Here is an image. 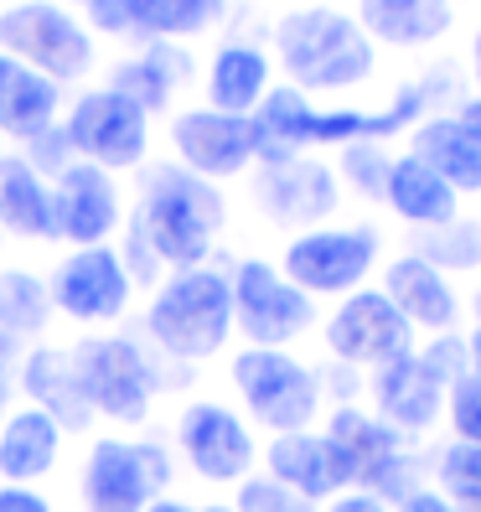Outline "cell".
Returning <instances> with one entry per match:
<instances>
[{"label": "cell", "mask_w": 481, "mask_h": 512, "mask_svg": "<svg viewBox=\"0 0 481 512\" xmlns=\"http://www.w3.org/2000/svg\"><path fill=\"white\" fill-rule=\"evenodd\" d=\"M430 114V83H404L394 104L363 114V109H316L300 88H269L264 104L254 109V130H259V156L269 161H290L306 145H378L399 130H414Z\"/></svg>", "instance_id": "6da1fadb"}, {"label": "cell", "mask_w": 481, "mask_h": 512, "mask_svg": "<svg viewBox=\"0 0 481 512\" xmlns=\"http://www.w3.org/2000/svg\"><path fill=\"white\" fill-rule=\"evenodd\" d=\"M130 223L161 264L197 269L223 228V197L213 182H202L187 166H156L145 176L140 207Z\"/></svg>", "instance_id": "7a4b0ae2"}, {"label": "cell", "mask_w": 481, "mask_h": 512, "mask_svg": "<svg viewBox=\"0 0 481 512\" xmlns=\"http://www.w3.org/2000/svg\"><path fill=\"white\" fill-rule=\"evenodd\" d=\"M275 52L285 73L295 78V88L306 94H337V88H357L368 83L373 73V42L368 32L357 26V16L332 11V6H306V11H290L275 21Z\"/></svg>", "instance_id": "3957f363"}, {"label": "cell", "mask_w": 481, "mask_h": 512, "mask_svg": "<svg viewBox=\"0 0 481 512\" xmlns=\"http://www.w3.org/2000/svg\"><path fill=\"white\" fill-rule=\"evenodd\" d=\"M145 331L161 352L182 357V363H202V357L223 352L233 331V285L218 269H176V275L156 290L145 311Z\"/></svg>", "instance_id": "277c9868"}, {"label": "cell", "mask_w": 481, "mask_h": 512, "mask_svg": "<svg viewBox=\"0 0 481 512\" xmlns=\"http://www.w3.org/2000/svg\"><path fill=\"white\" fill-rule=\"evenodd\" d=\"M233 388L244 409L275 435L311 430L321 409V378L285 347H244L233 357Z\"/></svg>", "instance_id": "5b68a950"}, {"label": "cell", "mask_w": 481, "mask_h": 512, "mask_svg": "<svg viewBox=\"0 0 481 512\" xmlns=\"http://www.w3.org/2000/svg\"><path fill=\"white\" fill-rule=\"evenodd\" d=\"M326 440L342 450L352 492H368L378 502H404L409 492H419V461L404 450V435L378 414L342 404L326 419Z\"/></svg>", "instance_id": "8992f818"}, {"label": "cell", "mask_w": 481, "mask_h": 512, "mask_svg": "<svg viewBox=\"0 0 481 512\" xmlns=\"http://www.w3.org/2000/svg\"><path fill=\"white\" fill-rule=\"evenodd\" d=\"M73 363L83 378V394L94 404V414L119 419V425H140L150 414V399H156V363L145 357L140 342L130 337H94L73 347Z\"/></svg>", "instance_id": "52a82bcc"}, {"label": "cell", "mask_w": 481, "mask_h": 512, "mask_svg": "<svg viewBox=\"0 0 481 512\" xmlns=\"http://www.w3.org/2000/svg\"><path fill=\"white\" fill-rule=\"evenodd\" d=\"M233 285V326L249 337V347H285L295 337H306L316 306L306 290H295L275 264L244 259L228 275Z\"/></svg>", "instance_id": "ba28073f"}, {"label": "cell", "mask_w": 481, "mask_h": 512, "mask_svg": "<svg viewBox=\"0 0 481 512\" xmlns=\"http://www.w3.org/2000/svg\"><path fill=\"white\" fill-rule=\"evenodd\" d=\"M373 264H378L373 228H306L285 249L280 275L306 295H352L363 290Z\"/></svg>", "instance_id": "9c48e42d"}, {"label": "cell", "mask_w": 481, "mask_h": 512, "mask_svg": "<svg viewBox=\"0 0 481 512\" xmlns=\"http://www.w3.org/2000/svg\"><path fill=\"white\" fill-rule=\"evenodd\" d=\"M171 461L161 445L99 440L83 466V512H145L166 492Z\"/></svg>", "instance_id": "30bf717a"}, {"label": "cell", "mask_w": 481, "mask_h": 512, "mask_svg": "<svg viewBox=\"0 0 481 512\" xmlns=\"http://www.w3.org/2000/svg\"><path fill=\"white\" fill-rule=\"evenodd\" d=\"M326 352L347 368H383L414 352V326L383 290H352L326 321Z\"/></svg>", "instance_id": "8fae6325"}, {"label": "cell", "mask_w": 481, "mask_h": 512, "mask_svg": "<svg viewBox=\"0 0 481 512\" xmlns=\"http://www.w3.org/2000/svg\"><path fill=\"white\" fill-rule=\"evenodd\" d=\"M0 42H6V52L16 57V63L37 68L42 78H78V73H88V63H94L88 32L68 11L42 6V0L0 16Z\"/></svg>", "instance_id": "7c38bea8"}, {"label": "cell", "mask_w": 481, "mask_h": 512, "mask_svg": "<svg viewBox=\"0 0 481 512\" xmlns=\"http://www.w3.org/2000/svg\"><path fill=\"white\" fill-rule=\"evenodd\" d=\"M68 145L73 156H83L88 166L99 171H114V166H135L145 161V145H150V119L140 104H130L125 94H83L73 104V119H68Z\"/></svg>", "instance_id": "4fadbf2b"}, {"label": "cell", "mask_w": 481, "mask_h": 512, "mask_svg": "<svg viewBox=\"0 0 481 512\" xmlns=\"http://www.w3.org/2000/svg\"><path fill=\"white\" fill-rule=\"evenodd\" d=\"M176 156L187 171H197L202 182L218 176H238L254 156H259V130L254 114H223V109H192L171 125Z\"/></svg>", "instance_id": "5bb4252c"}, {"label": "cell", "mask_w": 481, "mask_h": 512, "mask_svg": "<svg viewBox=\"0 0 481 512\" xmlns=\"http://www.w3.org/2000/svg\"><path fill=\"white\" fill-rule=\"evenodd\" d=\"M47 295H52V306L73 321H114L130 300V275H125V264H119L114 249L94 244V249L68 254L52 269Z\"/></svg>", "instance_id": "9a60e30c"}, {"label": "cell", "mask_w": 481, "mask_h": 512, "mask_svg": "<svg viewBox=\"0 0 481 512\" xmlns=\"http://www.w3.org/2000/svg\"><path fill=\"white\" fill-rule=\"evenodd\" d=\"M176 440L202 481H244L254 471V435L223 404H192L176 425Z\"/></svg>", "instance_id": "2e32d148"}, {"label": "cell", "mask_w": 481, "mask_h": 512, "mask_svg": "<svg viewBox=\"0 0 481 512\" xmlns=\"http://www.w3.org/2000/svg\"><path fill=\"white\" fill-rule=\"evenodd\" d=\"M254 197H259L269 223L306 228V223H321L337 207V171L321 161H300V156L269 161L254 182Z\"/></svg>", "instance_id": "e0dca14e"}, {"label": "cell", "mask_w": 481, "mask_h": 512, "mask_svg": "<svg viewBox=\"0 0 481 512\" xmlns=\"http://www.w3.org/2000/svg\"><path fill=\"white\" fill-rule=\"evenodd\" d=\"M264 466L269 476L290 487L295 497L306 502H326V497H342L352 492V476H347V461L342 450L326 440V430H295V435H275L264 450Z\"/></svg>", "instance_id": "ac0fdd59"}, {"label": "cell", "mask_w": 481, "mask_h": 512, "mask_svg": "<svg viewBox=\"0 0 481 512\" xmlns=\"http://www.w3.org/2000/svg\"><path fill=\"white\" fill-rule=\"evenodd\" d=\"M383 295L399 306V316L414 331H430V337H445V331L461 326V295L450 285L445 269H435L430 259L404 254L383 269Z\"/></svg>", "instance_id": "d6986e66"}, {"label": "cell", "mask_w": 481, "mask_h": 512, "mask_svg": "<svg viewBox=\"0 0 481 512\" xmlns=\"http://www.w3.org/2000/svg\"><path fill=\"white\" fill-rule=\"evenodd\" d=\"M440 404H445V383L425 368L419 352L373 368V409L399 435H425L440 419Z\"/></svg>", "instance_id": "ffe728a7"}, {"label": "cell", "mask_w": 481, "mask_h": 512, "mask_svg": "<svg viewBox=\"0 0 481 512\" xmlns=\"http://www.w3.org/2000/svg\"><path fill=\"white\" fill-rule=\"evenodd\" d=\"M57 238H73V244L94 249L104 233H114L119 223V197H114V182L99 171V166H68L63 176H57Z\"/></svg>", "instance_id": "44dd1931"}, {"label": "cell", "mask_w": 481, "mask_h": 512, "mask_svg": "<svg viewBox=\"0 0 481 512\" xmlns=\"http://www.w3.org/2000/svg\"><path fill=\"white\" fill-rule=\"evenodd\" d=\"M409 150L435 166L456 187V197L481 192V125H471L466 114H425L409 130Z\"/></svg>", "instance_id": "7402d4cb"}, {"label": "cell", "mask_w": 481, "mask_h": 512, "mask_svg": "<svg viewBox=\"0 0 481 512\" xmlns=\"http://www.w3.org/2000/svg\"><path fill=\"white\" fill-rule=\"evenodd\" d=\"M21 388L32 394V409L57 419V430H88V419H94V404H88V394H83L78 363L63 347H37L32 357H26Z\"/></svg>", "instance_id": "603a6c76"}, {"label": "cell", "mask_w": 481, "mask_h": 512, "mask_svg": "<svg viewBox=\"0 0 481 512\" xmlns=\"http://www.w3.org/2000/svg\"><path fill=\"white\" fill-rule=\"evenodd\" d=\"M383 202L414 228H445L461 218V202H456V187L445 182L435 166H425L409 150V156L388 161V176H383Z\"/></svg>", "instance_id": "cb8c5ba5"}, {"label": "cell", "mask_w": 481, "mask_h": 512, "mask_svg": "<svg viewBox=\"0 0 481 512\" xmlns=\"http://www.w3.org/2000/svg\"><path fill=\"white\" fill-rule=\"evenodd\" d=\"M456 6L450 0H357V26L368 42L388 47H430L450 32Z\"/></svg>", "instance_id": "d4e9b609"}, {"label": "cell", "mask_w": 481, "mask_h": 512, "mask_svg": "<svg viewBox=\"0 0 481 512\" xmlns=\"http://www.w3.org/2000/svg\"><path fill=\"white\" fill-rule=\"evenodd\" d=\"M52 114H57V83L16 63L11 52H0V130L16 140H32L52 130Z\"/></svg>", "instance_id": "484cf974"}, {"label": "cell", "mask_w": 481, "mask_h": 512, "mask_svg": "<svg viewBox=\"0 0 481 512\" xmlns=\"http://www.w3.org/2000/svg\"><path fill=\"white\" fill-rule=\"evenodd\" d=\"M57 445H63V430H57V419H47L42 409H21L6 419V430H0V476L26 487V481H37L57 466Z\"/></svg>", "instance_id": "4316f807"}, {"label": "cell", "mask_w": 481, "mask_h": 512, "mask_svg": "<svg viewBox=\"0 0 481 512\" xmlns=\"http://www.w3.org/2000/svg\"><path fill=\"white\" fill-rule=\"evenodd\" d=\"M269 94V57L249 42H228L207 68V99L223 114H249Z\"/></svg>", "instance_id": "83f0119b"}, {"label": "cell", "mask_w": 481, "mask_h": 512, "mask_svg": "<svg viewBox=\"0 0 481 512\" xmlns=\"http://www.w3.org/2000/svg\"><path fill=\"white\" fill-rule=\"evenodd\" d=\"M0 228L26 238H57V202L21 156L0 161Z\"/></svg>", "instance_id": "f1b7e54d"}, {"label": "cell", "mask_w": 481, "mask_h": 512, "mask_svg": "<svg viewBox=\"0 0 481 512\" xmlns=\"http://www.w3.org/2000/svg\"><path fill=\"white\" fill-rule=\"evenodd\" d=\"M187 73V57H176L171 47H156L135 57V63H119L114 68V94H125L130 104H140L145 114L150 109H166L171 94H176V78Z\"/></svg>", "instance_id": "f546056e"}, {"label": "cell", "mask_w": 481, "mask_h": 512, "mask_svg": "<svg viewBox=\"0 0 481 512\" xmlns=\"http://www.w3.org/2000/svg\"><path fill=\"white\" fill-rule=\"evenodd\" d=\"M228 0H125L130 26L150 37H197L223 16Z\"/></svg>", "instance_id": "4dcf8cb0"}, {"label": "cell", "mask_w": 481, "mask_h": 512, "mask_svg": "<svg viewBox=\"0 0 481 512\" xmlns=\"http://www.w3.org/2000/svg\"><path fill=\"white\" fill-rule=\"evenodd\" d=\"M47 311H52V295L37 275H26V269L0 275V331L6 337H37L47 326Z\"/></svg>", "instance_id": "1f68e13d"}, {"label": "cell", "mask_w": 481, "mask_h": 512, "mask_svg": "<svg viewBox=\"0 0 481 512\" xmlns=\"http://www.w3.org/2000/svg\"><path fill=\"white\" fill-rule=\"evenodd\" d=\"M419 259H430L435 269H476L481 264V223L471 218H456V223H445V228H425L419 233Z\"/></svg>", "instance_id": "d6a6232c"}, {"label": "cell", "mask_w": 481, "mask_h": 512, "mask_svg": "<svg viewBox=\"0 0 481 512\" xmlns=\"http://www.w3.org/2000/svg\"><path fill=\"white\" fill-rule=\"evenodd\" d=\"M435 481H440L435 492H445L456 507L476 502V497H481V445L450 440L440 456H435Z\"/></svg>", "instance_id": "836d02e7"}, {"label": "cell", "mask_w": 481, "mask_h": 512, "mask_svg": "<svg viewBox=\"0 0 481 512\" xmlns=\"http://www.w3.org/2000/svg\"><path fill=\"white\" fill-rule=\"evenodd\" d=\"M419 357H425V368L450 388L456 378L476 373V352H471V337H461V331H445V337H430L425 347H414Z\"/></svg>", "instance_id": "e575fe53"}, {"label": "cell", "mask_w": 481, "mask_h": 512, "mask_svg": "<svg viewBox=\"0 0 481 512\" xmlns=\"http://www.w3.org/2000/svg\"><path fill=\"white\" fill-rule=\"evenodd\" d=\"M445 419L456 430V440L481 445V373H466L445 388Z\"/></svg>", "instance_id": "d590c367"}, {"label": "cell", "mask_w": 481, "mask_h": 512, "mask_svg": "<svg viewBox=\"0 0 481 512\" xmlns=\"http://www.w3.org/2000/svg\"><path fill=\"white\" fill-rule=\"evenodd\" d=\"M233 512H316V502L295 497L275 476H244L238 481V507Z\"/></svg>", "instance_id": "8d00e7d4"}, {"label": "cell", "mask_w": 481, "mask_h": 512, "mask_svg": "<svg viewBox=\"0 0 481 512\" xmlns=\"http://www.w3.org/2000/svg\"><path fill=\"white\" fill-rule=\"evenodd\" d=\"M32 145V156H26V166L32 171H47V176H63L68 171V156H73V145H68V130H42V135H32L26 140Z\"/></svg>", "instance_id": "74e56055"}, {"label": "cell", "mask_w": 481, "mask_h": 512, "mask_svg": "<svg viewBox=\"0 0 481 512\" xmlns=\"http://www.w3.org/2000/svg\"><path fill=\"white\" fill-rule=\"evenodd\" d=\"M347 176L363 192H373V197H383V176H388V161L378 156V145H347V166H342Z\"/></svg>", "instance_id": "f35d334b"}, {"label": "cell", "mask_w": 481, "mask_h": 512, "mask_svg": "<svg viewBox=\"0 0 481 512\" xmlns=\"http://www.w3.org/2000/svg\"><path fill=\"white\" fill-rule=\"evenodd\" d=\"M78 6L88 11V21H94L99 32H130V11H125V0H78Z\"/></svg>", "instance_id": "ab89813d"}, {"label": "cell", "mask_w": 481, "mask_h": 512, "mask_svg": "<svg viewBox=\"0 0 481 512\" xmlns=\"http://www.w3.org/2000/svg\"><path fill=\"white\" fill-rule=\"evenodd\" d=\"M0 512H52V502L32 487H16V481H6L0 487Z\"/></svg>", "instance_id": "60d3db41"}, {"label": "cell", "mask_w": 481, "mask_h": 512, "mask_svg": "<svg viewBox=\"0 0 481 512\" xmlns=\"http://www.w3.org/2000/svg\"><path fill=\"white\" fill-rule=\"evenodd\" d=\"M399 512H461V507L450 502L445 492H435V487H419V492H409V497L399 502Z\"/></svg>", "instance_id": "b9f144b4"}, {"label": "cell", "mask_w": 481, "mask_h": 512, "mask_svg": "<svg viewBox=\"0 0 481 512\" xmlns=\"http://www.w3.org/2000/svg\"><path fill=\"white\" fill-rule=\"evenodd\" d=\"M326 512H394V507L368 497V492H342V497H332V507H326Z\"/></svg>", "instance_id": "7bdbcfd3"}, {"label": "cell", "mask_w": 481, "mask_h": 512, "mask_svg": "<svg viewBox=\"0 0 481 512\" xmlns=\"http://www.w3.org/2000/svg\"><path fill=\"white\" fill-rule=\"evenodd\" d=\"M11 373H16V337L0 331V388L11 394Z\"/></svg>", "instance_id": "ee69618b"}, {"label": "cell", "mask_w": 481, "mask_h": 512, "mask_svg": "<svg viewBox=\"0 0 481 512\" xmlns=\"http://www.w3.org/2000/svg\"><path fill=\"white\" fill-rule=\"evenodd\" d=\"M471 78H476V99H481V26H476V37H471Z\"/></svg>", "instance_id": "f6af8a7d"}, {"label": "cell", "mask_w": 481, "mask_h": 512, "mask_svg": "<svg viewBox=\"0 0 481 512\" xmlns=\"http://www.w3.org/2000/svg\"><path fill=\"white\" fill-rule=\"evenodd\" d=\"M145 512H192V507H187V502H171V497H156Z\"/></svg>", "instance_id": "bcb514c9"}, {"label": "cell", "mask_w": 481, "mask_h": 512, "mask_svg": "<svg viewBox=\"0 0 481 512\" xmlns=\"http://www.w3.org/2000/svg\"><path fill=\"white\" fill-rule=\"evenodd\" d=\"M471 316H476V331H471V342H476V347H481V290H476V295H471Z\"/></svg>", "instance_id": "7dc6e473"}, {"label": "cell", "mask_w": 481, "mask_h": 512, "mask_svg": "<svg viewBox=\"0 0 481 512\" xmlns=\"http://www.w3.org/2000/svg\"><path fill=\"white\" fill-rule=\"evenodd\" d=\"M461 512H481V497H476V502H466V507H461Z\"/></svg>", "instance_id": "c3c4849f"}, {"label": "cell", "mask_w": 481, "mask_h": 512, "mask_svg": "<svg viewBox=\"0 0 481 512\" xmlns=\"http://www.w3.org/2000/svg\"><path fill=\"white\" fill-rule=\"evenodd\" d=\"M471 352H476V373H481V347H476V342H471Z\"/></svg>", "instance_id": "681fc988"}, {"label": "cell", "mask_w": 481, "mask_h": 512, "mask_svg": "<svg viewBox=\"0 0 481 512\" xmlns=\"http://www.w3.org/2000/svg\"><path fill=\"white\" fill-rule=\"evenodd\" d=\"M0 414H6V388H0Z\"/></svg>", "instance_id": "f907efd6"}, {"label": "cell", "mask_w": 481, "mask_h": 512, "mask_svg": "<svg viewBox=\"0 0 481 512\" xmlns=\"http://www.w3.org/2000/svg\"><path fill=\"white\" fill-rule=\"evenodd\" d=\"M202 512H233V507H202Z\"/></svg>", "instance_id": "816d5d0a"}]
</instances>
